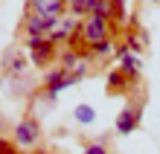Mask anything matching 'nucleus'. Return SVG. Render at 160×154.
Returning a JSON list of instances; mask_svg holds the SVG:
<instances>
[{"instance_id": "f03ea898", "label": "nucleus", "mask_w": 160, "mask_h": 154, "mask_svg": "<svg viewBox=\"0 0 160 154\" xmlns=\"http://www.w3.org/2000/svg\"><path fill=\"white\" fill-rule=\"evenodd\" d=\"M35 137H38V125H35V122L26 119V122L18 125V140H21V142H32Z\"/></svg>"}, {"instance_id": "0eeeda50", "label": "nucleus", "mask_w": 160, "mask_h": 154, "mask_svg": "<svg viewBox=\"0 0 160 154\" xmlns=\"http://www.w3.org/2000/svg\"><path fill=\"white\" fill-rule=\"evenodd\" d=\"M0 154H15V148H9V142H0Z\"/></svg>"}, {"instance_id": "f257e3e1", "label": "nucleus", "mask_w": 160, "mask_h": 154, "mask_svg": "<svg viewBox=\"0 0 160 154\" xmlns=\"http://www.w3.org/2000/svg\"><path fill=\"white\" fill-rule=\"evenodd\" d=\"M88 38H90L93 44H99L102 38H105V15H96V17L90 21V26H88Z\"/></svg>"}, {"instance_id": "20e7f679", "label": "nucleus", "mask_w": 160, "mask_h": 154, "mask_svg": "<svg viewBox=\"0 0 160 154\" xmlns=\"http://www.w3.org/2000/svg\"><path fill=\"white\" fill-rule=\"evenodd\" d=\"M29 47H32V50H35V58H38V61H41V58H44V55H47V50H50V47H47L44 41H32Z\"/></svg>"}, {"instance_id": "39448f33", "label": "nucleus", "mask_w": 160, "mask_h": 154, "mask_svg": "<svg viewBox=\"0 0 160 154\" xmlns=\"http://www.w3.org/2000/svg\"><path fill=\"white\" fill-rule=\"evenodd\" d=\"M76 117H79V122H93V111L88 108V105H82V108L76 111Z\"/></svg>"}, {"instance_id": "6e6552de", "label": "nucleus", "mask_w": 160, "mask_h": 154, "mask_svg": "<svg viewBox=\"0 0 160 154\" xmlns=\"http://www.w3.org/2000/svg\"><path fill=\"white\" fill-rule=\"evenodd\" d=\"M88 154H105V151H102L99 146H93V148H88Z\"/></svg>"}, {"instance_id": "7ed1b4c3", "label": "nucleus", "mask_w": 160, "mask_h": 154, "mask_svg": "<svg viewBox=\"0 0 160 154\" xmlns=\"http://www.w3.org/2000/svg\"><path fill=\"white\" fill-rule=\"evenodd\" d=\"M117 128H119L122 134H125V131H131V128H134V113H122V117H119V122H117Z\"/></svg>"}, {"instance_id": "423d86ee", "label": "nucleus", "mask_w": 160, "mask_h": 154, "mask_svg": "<svg viewBox=\"0 0 160 154\" xmlns=\"http://www.w3.org/2000/svg\"><path fill=\"white\" fill-rule=\"evenodd\" d=\"M73 6H76L79 12H84L88 6H96V0H73Z\"/></svg>"}]
</instances>
